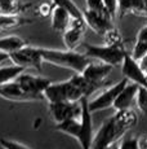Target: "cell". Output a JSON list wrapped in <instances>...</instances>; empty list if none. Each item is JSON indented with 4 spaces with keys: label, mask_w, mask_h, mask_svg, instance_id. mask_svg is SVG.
I'll return each mask as SVG.
<instances>
[{
    "label": "cell",
    "mask_w": 147,
    "mask_h": 149,
    "mask_svg": "<svg viewBox=\"0 0 147 149\" xmlns=\"http://www.w3.org/2000/svg\"><path fill=\"white\" fill-rule=\"evenodd\" d=\"M138 64H139V66H141V69H142L143 74H145L146 78H147V54H145L141 60H138Z\"/></svg>",
    "instance_id": "cell-31"
},
{
    "label": "cell",
    "mask_w": 147,
    "mask_h": 149,
    "mask_svg": "<svg viewBox=\"0 0 147 149\" xmlns=\"http://www.w3.org/2000/svg\"><path fill=\"white\" fill-rule=\"evenodd\" d=\"M9 60L14 65L23 68V69H36L40 71L43 65V57H41V49L39 47H31L27 44L26 47L16 51L9 54Z\"/></svg>",
    "instance_id": "cell-8"
},
{
    "label": "cell",
    "mask_w": 147,
    "mask_h": 149,
    "mask_svg": "<svg viewBox=\"0 0 147 149\" xmlns=\"http://www.w3.org/2000/svg\"><path fill=\"white\" fill-rule=\"evenodd\" d=\"M121 73L125 79H128L129 82L137 83L138 86H143L147 87V78L143 74L142 69H141L139 64L137 60H134L132 57V54L126 51L124 53L123 61H121Z\"/></svg>",
    "instance_id": "cell-10"
},
{
    "label": "cell",
    "mask_w": 147,
    "mask_h": 149,
    "mask_svg": "<svg viewBox=\"0 0 147 149\" xmlns=\"http://www.w3.org/2000/svg\"><path fill=\"white\" fill-rule=\"evenodd\" d=\"M87 3V8L88 10H93V12H97L101 14H107V16L111 17V14L109 13V10L104 7L103 0H85Z\"/></svg>",
    "instance_id": "cell-25"
},
{
    "label": "cell",
    "mask_w": 147,
    "mask_h": 149,
    "mask_svg": "<svg viewBox=\"0 0 147 149\" xmlns=\"http://www.w3.org/2000/svg\"><path fill=\"white\" fill-rule=\"evenodd\" d=\"M138 147L139 149H147V134L138 137Z\"/></svg>",
    "instance_id": "cell-32"
},
{
    "label": "cell",
    "mask_w": 147,
    "mask_h": 149,
    "mask_svg": "<svg viewBox=\"0 0 147 149\" xmlns=\"http://www.w3.org/2000/svg\"><path fill=\"white\" fill-rule=\"evenodd\" d=\"M29 42L25 40L23 38L18 35H8L0 38V52H4L7 54H10L21 48L26 47Z\"/></svg>",
    "instance_id": "cell-17"
},
{
    "label": "cell",
    "mask_w": 147,
    "mask_h": 149,
    "mask_svg": "<svg viewBox=\"0 0 147 149\" xmlns=\"http://www.w3.org/2000/svg\"><path fill=\"white\" fill-rule=\"evenodd\" d=\"M84 97L81 91L71 83V81H65L58 83H50L44 91V99L48 102L57 101H80Z\"/></svg>",
    "instance_id": "cell-5"
},
{
    "label": "cell",
    "mask_w": 147,
    "mask_h": 149,
    "mask_svg": "<svg viewBox=\"0 0 147 149\" xmlns=\"http://www.w3.org/2000/svg\"><path fill=\"white\" fill-rule=\"evenodd\" d=\"M128 82H129L128 79L123 78L120 82H116L115 84L107 86V87L103 88V91L97 97H94L92 101H88V108L92 111V114L95 113V111H102L109 108H112L117 95L125 87V84Z\"/></svg>",
    "instance_id": "cell-7"
},
{
    "label": "cell",
    "mask_w": 147,
    "mask_h": 149,
    "mask_svg": "<svg viewBox=\"0 0 147 149\" xmlns=\"http://www.w3.org/2000/svg\"><path fill=\"white\" fill-rule=\"evenodd\" d=\"M119 149H139L138 147V137L134 135L125 134L120 140H119Z\"/></svg>",
    "instance_id": "cell-24"
},
{
    "label": "cell",
    "mask_w": 147,
    "mask_h": 149,
    "mask_svg": "<svg viewBox=\"0 0 147 149\" xmlns=\"http://www.w3.org/2000/svg\"><path fill=\"white\" fill-rule=\"evenodd\" d=\"M52 3L53 5H57V7L66 9L72 18H83V12L79 9L78 5L72 0H52Z\"/></svg>",
    "instance_id": "cell-20"
},
{
    "label": "cell",
    "mask_w": 147,
    "mask_h": 149,
    "mask_svg": "<svg viewBox=\"0 0 147 149\" xmlns=\"http://www.w3.org/2000/svg\"><path fill=\"white\" fill-rule=\"evenodd\" d=\"M112 66L109 64H104L102 61H98V60H92L88 65L85 66V69L83 70V75L85 77L88 81L101 84L103 87H107V77L111 74Z\"/></svg>",
    "instance_id": "cell-11"
},
{
    "label": "cell",
    "mask_w": 147,
    "mask_h": 149,
    "mask_svg": "<svg viewBox=\"0 0 147 149\" xmlns=\"http://www.w3.org/2000/svg\"><path fill=\"white\" fill-rule=\"evenodd\" d=\"M126 52L124 45H94L84 44V53L92 60H98L104 64L111 65L112 68L121 65L124 53Z\"/></svg>",
    "instance_id": "cell-4"
},
{
    "label": "cell",
    "mask_w": 147,
    "mask_h": 149,
    "mask_svg": "<svg viewBox=\"0 0 147 149\" xmlns=\"http://www.w3.org/2000/svg\"><path fill=\"white\" fill-rule=\"evenodd\" d=\"M135 105L139 109L141 113L147 114V87L139 86L137 91V95H135Z\"/></svg>",
    "instance_id": "cell-22"
},
{
    "label": "cell",
    "mask_w": 147,
    "mask_h": 149,
    "mask_svg": "<svg viewBox=\"0 0 147 149\" xmlns=\"http://www.w3.org/2000/svg\"><path fill=\"white\" fill-rule=\"evenodd\" d=\"M83 18L87 26L100 35H103L110 27H112V17L107 16V14H101L85 9L83 12Z\"/></svg>",
    "instance_id": "cell-12"
},
{
    "label": "cell",
    "mask_w": 147,
    "mask_h": 149,
    "mask_svg": "<svg viewBox=\"0 0 147 149\" xmlns=\"http://www.w3.org/2000/svg\"><path fill=\"white\" fill-rule=\"evenodd\" d=\"M139 86L137 83L128 82L125 84V87L120 91V93L117 95L116 100H115L112 108L115 110H124V109H131L132 105L135 101V95H137V91Z\"/></svg>",
    "instance_id": "cell-14"
},
{
    "label": "cell",
    "mask_w": 147,
    "mask_h": 149,
    "mask_svg": "<svg viewBox=\"0 0 147 149\" xmlns=\"http://www.w3.org/2000/svg\"><path fill=\"white\" fill-rule=\"evenodd\" d=\"M135 40H139V42H147V25H145L137 33V38Z\"/></svg>",
    "instance_id": "cell-30"
},
{
    "label": "cell",
    "mask_w": 147,
    "mask_h": 149,
    "mask_svg": "<svg viewBox=\"0 0 147 149\" xmlns=\"http://www.w3.org/2000/svg\"><path fill=\"white\" fill-rule=\"evenodd\" d=\"M16 82L18 83L27 93H30L36 101L45 100L44 91H45V88L52 83V81H50L49 78L35 75V74H31V73H26L25 70L16 78Z\"/></svg>",
    "instance_id": "cell-6"
},
{
    "label": "cell",
    "mask_w": 147,
    "mask_h": 149,
    "mask_svg": "<svg viewBox=\"0 0 147 149\" xmlns=\"http://www.w3.org/2000/svg\"><path fill=\"white\" fill-rule=\"evenodd\" d=\"M102 149H119V141L112 143V144L107 145V147H104V148H102Z\"/></svg>",
    "instance_id": "cell-34"
},
{
    "label": "cell",
    "mask_w": 147,
    "mask_h": 149,
    "mask_svg": "<svg viewBox=\"0 0 147 149\" xmlns=\"http://www.w3.org/2000/svg\"><path fill=\"white\" fill-rule=\"evenodd\" d=\"M53 7H54V5L49 4V3H41V4L38 7L39 16H40V17H49L50 14H52Z\"/></svg>",
    "instance_id": "cell-28"
},
{
    "label": "cell",
    "mask_w": 147,
    "mask_h": 149,
    "mask_svg": "<svg viewBox=\"0 0 147 149\" xmlns=\"http://www.w3.org/2000/svg\"><path fill=\"white\" fill-rule=\"evenodd\" d=\"M81 101V116L76 119H67L61 123H56V130L62 134L72 136L80 144L81 149H92L93 132L92 111L88 108V97H83Z\"/></svg>",
    "instance_id": "cell-2"
},
{
    "label": "cell",
    "mask_w": 147,
    "mask_h": 149,
    "mask_svg": "<svg viewBox=\"0 0 147 149\" xmlns=\"http://www.w3.org/2000/svg\"><path fill=\"white\" fill-rule=\"evenodd\" d=\"M7 60H9V54H7L4 52H0V65H1L4 61H7Z\"/></svg>",
    "instance_id": "cell-33"
},
{
    "label": "cell",
    "mask_w": 147,
    "mask_h": 149,
    "mask_svg": "<svg viewBox=\"0 0 147 149\" xmlns=\"http://www.w3.org/2000/svg\"><path fill=\"white\" fill-rule=\"evenodd\" d=\"M48 104L50 117L56 123L80 118L81 116V101H57Z\"/></svg>",
    "instance_id": "cell-9"
},
{
    "label": "cell",
    "mask_w": 147,
    "mask_h": 149,
    "mask_svg": "<svg viewBox=\"0 0 147 149\" xmlns=\"http://www.w3.org/2000/svg\"><path fill=\"white\" fill-rule=\"evenodd\" d=\"M70 81H71V83L75 86V87H78L79 90L81 91V93L84 95V97H89L92 93H94L95 91L104 88L103 86L88 81L81 73H75L71 78H70Z\"/></svg>",
    "instance_id": "cell-16"
},
{
    "label": "cell",
    "mask_w": 147,
    "mask_h": 149,
    "mask_svg": "<svg viewBox=\"0 0 147 149\" xmlns=\"http://www.w3.org/2000/svg\"><path fill=\"white\" fill-rule=\"evenodd\" d=\"M117 13L120 17L126 14L143 16V0H117Z\"/></svg>",
    "instance_id": "cell-18"
},
{
    "label": "cell",
    "mask_w": 147,
    "mask_h": 149,
    "mask_svg": "<svg viewBox=\"0 0 147 149\" xmlns=\"http://www.w3.org/2000/svg\"><path fill=\"white\" fill-rule=\"evenodd\" d=\"M132 57L134 60H141L145 54H147V42H139V40H135V44L132 49Z\"/></svg>",
    "instance_id": "cell-26"
},
{
    "label": "cell",
    "mask_w": 147,
    "mask_h": 149,
    "mask_svg": "<svg viewBox=\"0 0 147 149\" xmlns=\"http://www.w3.org/2000/svg\"><path fill=\"white\" fill-rule=\"evenodd\" d=\"M138 122V116L134 110L124 109L116 110L114 116L107 118L93 137L92 149H102L107 145L119 141Z\"/></svg>",
    "instance_id": "cell-1"
},
{
    "label": "cell",
    "mask_w": 147,
    "mask_h": 149,
    "mask_svg": "<svg viewBox=\"0 0 147 149\" xmlns=\"http://www.w3.org/2000/svg\"><path fill=\"white\" fill-rule=\"evenodd\" d=\"M17 0H0V14H18Z\"/></svg>",
    "instance_id": "cell-23"
},
{
    "label": "cell",
    "mask_w": 147,
    "mask_h": 149,
    "mask_svg": "<svg viewBox=\"0 0 147 149\" xmlns=\"http://www.w3.org/2000/svg\"><path fill=\"white\" fill-rule=\"evenodd\" d=\"M23 70H25L23 68L14 64L10 65V66H1L0 68V84L16 79Z\"/></svg>",
    "instance_id": "cell-19"
},
{
    "label": "cell",
    "mask_w": 147,
    "mask_h": 149,
    "mask_svg": "<svg viewBox=\"0 0 147 149\" xmlns=\"http://www.w3.org/2000/svg\"><path fill=\"white\" fill-rule=\"evenodd\" d=\"M0 147H1V149H31L25 144H21V143L14 141V140L4 139V137L0 139Z\"/></svg>",
    "instance_id": "cell-27"
},
{
    "label": "cell",
    "mask_w": 147,
    "mask_h": 149,
    "mask_svg": "<svg viewBox=\"0 0 147 149\" xmlns=\"http://www.w3.org/2000/svg\"><path fill=\"white\" fill-rule=\"evenodd\" d=\"M143 16H147V0H143Z\"/></svg>",
    "instance_id": "cell-35"
},
{
    "label": "cell",
    "mask_w": 147,
    "mask_h": 149,
    "mask_svg": "<svg viewBox=\"0 0 147 149\" xmlns=\"http://www.w3.org/2000/svg\"><path fill=\"white\" fill-rule=\"evenodd\" d=\"M40 49L43 62L70 69L75 73H83L85 66L92 61V58H89L85 53H80L76 49H52V48H40Z\"/></svg>",
    "instance_id": "cell-3"
},
{
    "label": "cell",
    "mask_w": 147,
    "mask_h": 149,
    "mask_svg": "<svg viewBox=\"0 0 147 149\" xmlns=\"http://www.w3.org/2000/svg\"><path fill=\"white\" fill-rule=\"evenodd\" d=\"M50 18H52V29L57 33H63L70 25V19H71V16L67 12L66 9L61 7H57L54 5L52 10V14H50Z\"/></svg>",
    "instance_id": "cell-15"
},
{
    "label": "cell",
    "mask_w": 147,
    "mask_h": 149,
    "mask_svg": "<svg viewBox=\"0 0 147 149\" xmlns=\"http://www.w3.org/2000/svg\"><path fill=\"white\" fill-rule=\"evenodd\" d=\"M104 7L109 10V13L111 14V17L114 18L117 13V0H103Z\"/></svg>",
    "instance_id": "cell-29"
},
{
    "label": "cell",
    "mask_w": 147,
    "mask_h": 149,
    "mask_svg": "<svg viewBox=\"0 0 147 149\" xmlns=\"http://www.w3.org/2000/svg\"><path fill=\"white\" fill-rule=\"evenodd\" d=\"M0 97L9 101L14 102H25V101H36L30 93H27L18 83L16 82V79L7 83L0 84Z\"/></svg>",
    "instance_id": "cell-13"
},
{
    "label": "cell",
    "mask_w": 147,
    "mask_h": 149,
    "mask_svg": "<svg viewBox=\"0 0 147 149\" xmlns=\"http://www.w3.org/2000/svg\"><path fill=\"white\" fill-rule=\"evenodd\" d=\"M103 40H104V44L107 45H124L120 31L117 29H115L114 26L110 27L103 34Z\"/></svg>",
    "instance_id": "cell-21"
}]
</instances>
